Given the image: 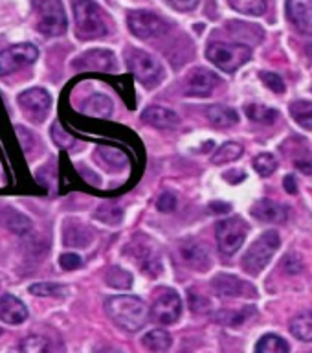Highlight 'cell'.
<instances>
[{
    "instance_id": "22",
    "label": "cell",
    "mask_w": 312,
    "mask_h": 353,
    "mask_svg": "<svg viewBox=\"0 0 312 353\" xmlns=\"http://www.w3.org/2000/svg\"><path fill=\"white\" fill-rule=\"evenodd\" d=\"M291 333L298 341L312 342V311H303L291 320Z\"/></svg>"
},
{
    "instance_id": "2",
    "label": "cell",
    "mask_w": 312,
    "mask_h": 353,
    "mask_svg": "<svg viewBox=\"0 0 312 353\" xmlns=\"http://www.w3.org/2000/svg\"><path fill=\"white\" fill-rule=\"evenodd\" d=\"M74 13H76L77 35L81 39H98L109 33L107 13L94 0H76Z\"/></svg>"
},
{
    "instance_id": "33",
    "label": "cell",
    "mask_w": 312,
    "mask_h": 353,
    "mask_svg": "<svg viewBox=\"0 0 312 353\" xmlns=\"http://www.w3.org/2000/svg\"><path fill=\"white\" fill-rule=\"evenodd\" d=\"M253 313H256L253 307H245L241 309V311H226V313L220 314L219 319L220 322H225L226 325H239L242 324V322H247Z\"/></svg>"
},
{
    "instance_id": "35",
    "label": "cell",
    "mask_w": 312,
    "mask_h": 353,
    "mask_svg": "<svg viewBox=\"0 0 312 353\" xmlns=\"http://www.w3.org/2000/svg\"><path fill=\"white\" fill-rule=\"evenodd\" d=\"M259 77H261V81H263L264 85L272 90V92L275 94L285 92V83H283V79H281L278 74H274V72H261Z\"/></svg>"
},
{
    "instance_id": "25",
    "label": "cell",
    "mask_w": 312,
    "mask_h": 353,
    "mask_svg": "<svg viewBox=\"0 0 312 353\" xmlns=\"http://www.w3.org/2000/svg\"><path fill=\"white\" fill-rule=\"evenodd\" d=\"M256 353H291L289 344H287L280 335H264L259 339Z\"/></svg>"
},
{
    "instance_id": "12",
    "label": "cell",
    "mask_w": 312,
    "mask_h": 353,
    "mask_svg": "<svg viewBox=\"0 0 312 353\" xmlns=\"http://www.w3.org/2000/svg\"><path fill=\"white\" fill-rule=\"evenodd\" d=\"M74 68L83 72H114L116 55L109 50H90L77 57Z\"/></svg>"
},
{
    "instance_id": "44",
    "label": "cell",
    "mask_w": 312,
    "mask_h": 353,
    "mask_svg": "<svg viewBox=\"0 0 312 353\" xmlns=\"http://www.w3.org/2000/svg\"><path fill=\"white\" fill-rule=\"evenodd\" d=\"M305 52H307V55H309V59L312 61V44H309L307 46V50H305Z\"/></svg>"
},
{
    "instance_id": "27",
    "label": "cell",
    "mask_w": 312,
    "mask_h": 353,
    "mask_svg": "<svg viewBox=\"0 0 312 353\" xmlns=\"http://www.w3.org/2000/svg\"><path fill=\"white\" fill-rule=\"evenodd\" d=\"M242 154V145L237 142H226L222 143L217 151H215L211 162L214 164H226V162H233Z\"/></svg>"
},
{
    "instance_id": "3",
    "label": "cell",
    "mask_w": 312,
    "mask_h": 353,
    "mask_svg": "<svg viewBox=\"0 0 312 353\" xmlns=\"http://www.w3.org/2000/svg\"><path fill=\"white\" fill-rule=\"evenodd\" d=\"M280 245L281 239L278 232H264L263 236L250 245V248L245 254V258H242V269L247 270L248 274H259L270 263V259H272L275 250L280 248Z\"/></svg>"
},
{
    "instance_id": "42",
    "label": "cell",
    "mask_w": 312,
    "mask_h": 353,
    "mask_svg": "<svg viewBox=\"0 0 312 353\" xmlns=\"http://www.w3.org/2000/svg\"><path fill=\"white\" fill-rule=\"evenodd\" d=\"M294 165H296V168L300 171H303V173H307V175H312V160L298 159L296 162H294Z\"/></svg>"
},
{
    "instance_id": "40",
    "label": "cell",
    "mask_w": 312,
    "mask_h": 353,
    "mask_svg": "<svg viewBox=\"0 0 312 353\" xmlns=\"http://www.w3.org/2000/svg\"><path fill=\"white\" fill-rule=\"evenodd\" d=\"M167 4L178 11H193L198 6V0H167Z\"/></svg>"
},
{
    "instance_id": "24",
    "label": "cell",
    "mask_w": 312,
    "mask_h": 353,
    "mask_svg": "<svg viewBox=\"0 0 312 353\" xmlns=\"http://www.w3.org/2000/svg\"><path fill=\"white\" fill-rule=\"evenodd\" d=\"M143 346L154 353H162L169 350L171 346V335L165 330H153L149 331L147 335L142 339Z\"/></svg>"
},
{
    "instance_id": "18",
    "label": "cell",
    "mask_w": 312,
    "mask_h": 353,
    "mask_svg": "<svg viewBox=\"0 0 312 353\" xmlns=\"http://www.w3.org/2000/svg\"><path fill=\"white\" fill-rule=\"evenodd\" d=\"M252 215L264 223H285L289 217V210L283 204L274 203L270 199H261L252 206Z\"/></svg>"
},
{
    "instance_id": "17",
    "label": "cell",
    "mask_w": 312,
    "mask_h": 353,
    "mask_svg": "<svg viewBox=\"0 0 312 353\" xmlns=\"http://www.w3.org/2000/svg\"><path fill=\"white\" fill-rule=\"evenodd\" d=\"M287 13L294 26L305 33H312V0H289Z\"/></svg>"
},
{
    "instance_id": "5",
    "label": "cell",
    "mask_w": 312,
    "mask_h": 353,
    "mask_svg": "<svg viewBox=\"0 0 312 353\" xmlns=\"http://www.w3.org/2000/svg\"><path fill=\"white\" fill-rule=\"evenodd\" d=\"M127 65L132 76L147 88H153L164 79V66L153 55L145 54L142 50H131L127 55Z\"/></svg>"
},
{
    "instance_id": "9",
    "label": "cell",
    "mask_w": 312,
    "mask_h": 353,
    "mask_svg": "<svg viewBox=\"0 0 312 353\" xmlns=\"http://www.w3.org/2000/svg\"><path fill=\"white\" fill-rule=\"evenodd\" d=\"M127 24H129L132 35H136L138 39H145V41L162 37L169 28L164 19H160L151 11H131L127 15Z\"/></svg>"
},
{
    "instance_id": "26",
    "label": "cell",
    "mask_w": 312,
    "mask_h": 353,
    "mask_svg": "<svg viewBox=\"0 0 312 353\" xmlns=\"http://www.w3.org/2000/svg\"><path fill=\"white\" fill-rule=\"evenodd\" d=\"M291 114L298 125L312 129V101H294L291 105Z\"/></svg>"
},
{
    "instance_id": "36",
    "label": "cell",
    "mask_w": 312,
    "mask_h": 353,
    "mask_svg": "<svg viewBox=\"0 0 312 353\" xmlns=\"http://www.w3.org/2000/svg\"><path fill=\"white\" fill-rule=\"evenodd\" d=\"M96 217L103 219V223H109V225H118L121 223V210L118 206H101L96 212Z\"/></svg>"
},
{
    "instance_id": "10",
    "label": "cell",
    "mask_w": 312,
    "mask_h": 353,
    "mask_svg": "<svg viewBox=\"0 0 312 353\" xmlns=\"http://www.w3.org/2000/svg\"><path fill=\"white\" fill-rule=\"evenodd\" d=\"M151 314L158 324H175L182 314V300L178 292L173 291V289H164L158 294V298L154 300Z\"/></svg>"
},
{
    "instance_id": "31",
    "label": "cell",
    "mask_w": 312,
    "mask_h": 353,
    "mask_svg": "<svg viewBox=\"0 0 312 353\" xmlns=\"http://www.w3.org/2000/svg\"><path fill=\"white\" fill-rule=\"evenodd\" d=\"M21 353H48V341L41 335H30L21 342Z\"/></svg>"
},
{
    "instance_id": "7",
    "label": "cell",
    "mask_w": 312,
    "mask_h": 353,
    "mask_svg": "<svg viewBox=\"0 0 312 353\" xmlns=\"http://www.w3.org/2000/svg\"><path fill=\"white\" fill-rule=\"evenodd\" d=\"M68 21H66L65 8L61 0H43L39 8L37 30L46 37H57L66 32Z\"/></svg>"
},
{
    "instance_id": "8",
    "label": "cell",
    "mask_w": 312,
    "mask_h": 353,
    "mask_svg": "<svg viewBox=\"0 0 312 353\" xmlns=\"http://www.w3.org/2000/svg\"><path fill=\"white\" fill-rule=\"evenodd\" d=\"M39 57V50L30 43L13 44L0 52V76H8L17 70L33 65Z\"/></svg>"
},
{
    "instance_id": "15",
    "label": "cell",
    "mask_w": 312,
    "mask_h": 353,
    "mask_svg": "<svg viewBox=\"0 0 312 353\" xmlns=\"http://www.w3.org/2000/svg\"><path fill=\"white\" fill-rule=\"evenodd\" d=\"M219 83V77L211 74L209 70H195L187 77V96H195V98H206L214 92L215 85Z\"/></svg>"
},
{
    "instance_id": "41",
    "label": "cell",
    "mask_w": 312,
    "mask_h": 353,
    "mask_svg": "<svg viewBox=\"0 0 312 353\" xmlns=\"http://www.w3.org/2000/svg\"><path fill=\"white\" fill-rule=\"evenodd\" d=\"M209 210H211L214 214H228L231 210V206L228 203H211L209 204Z\"/></svg>"
},
{
    "instance_id": "38",
    "label": "cell",
    "mask_w": 312,
    "mask_h": 353,
    "mask_svg": "<svg viewBox=\"0 0 312 353\" xmlns=\"http://www.w3.org/2000/svg\"><path fill=\"white\" fill-rule=\"evenodd\" d=\"M281 265H283V269H285L289 274H300L303 270V261L298 254H287L285 258H283V261H281Z\"/></svg>"
},
{
    "instance_id": "39",
    "label": "cell",
    "mask_w": 312,
    "mask_h": 353,
    "mask_svg": "<svg viewBox=\"0 0 312 353\" xmlns=\"http://www.w3.org/2000/svg\"><path fill=\"white\" fill-rule=\"evenodd\" d=\"M59 265L65 270H74V269H77L79 265H81V258H79V256L74 252H65V254H61Z\"/></svg>"
},
{
    "instance_id": "37",
    "label": "cell",
    "mask_w": 312,
    "mask_h": 353,
    "mask_svg": "<svg viewBox=\"0 0 312 353\" xmlns=\"http://www.w3.org/2000/svg\"><path fill=\"white\" fill-rule=\"evenodd\" d=\"M176 204H178V199H176L175 193L164 192L162 195H160L156 206H158L160 212H164V214H171V212H175Z\"/></svg>"
},
{
    "instance_id": "19",
    "label": "cell",
    "mask_w": 312,
    "mask_h": 353,
    "mask_svg": "<svg viewBox=\"0 0 312 353\" xmlns=\"http://www.w3.org/2000/svg\"><path fill=\"white\" fill-rule=\"evenodd\" d=\"M142 120L149 125L156 127V129H175L180 123V118L176 114L175 110L165 109V107H149V109L143 110Z\"/></svg>"
},
{
    "instance_id": "13",
    "label": "cell",
    "mask_w": 312,
    "mask_h": 353,
    "mask_svg": "<svg viewBox=\"0 0 312 353\" xmlns=\"http://www.w3.org/2000/svg\"><path fill=\"white\" fill-rule=\"evenodd\" d=\"M182 261L195 270H208L209 269V252L208 248L204 247L202 243L195 241V239H187L178 247Z\"/></svg>"
},
{
    "instance_id": "1",
    "label": "cell",
    "mask_w": 312,
    "mask_h": 353,
    "mask_svg": "<svg viewBox=\"0 0 312 353\" xmlns=\"http://www.w3.org/2000/svg\"><path fill=\"white\" fill-rule=\"evenodd\" d=\"M105 311L116 325H120L121 330L129 331V333L142 330L149 319L147 303L138 296H131V294L109 298L105 302Z\"/></svg>"
},
{
    "instance_id": "28",
    "label": "cell",
    "mask_w": 312,
    "mask_h": 353,
    "mask_svg": "<svg viewBox=\"0 0 312 353\" xmlns=\"http://www.w3.org/2000/svg\"><path fill=\"white\" fill-rule=\"evenodd\" d=\"M228 4L245 15H263L267 11V0H228Z\"/></svg>"
},
{
    "instance_id": "11",
    "label": "cell",
    "mask_w": 312,
    "mask_h": 353,
    "mask_svg": "<svg viewBox=\"0 0 312 353\" xmlns=\"http://www.w3.org/2000/svg\"><path fill=\"white\" fill-rule=\"evenodd\" d=\"M50 103H52L50 94L41 87L28 88V90L19 94V105H21V109L37 121H41L44 116L48 114Z\"/></svg>"
},
{
    "instance_id": "29",
    "label": "cell",
    "mask_w": 312,
    "mask_h": 353,
    "mask_svg": "<svg viewBox=\"0 0 312 353\" xmlns=\"http://www.w3.org/2000/svg\"><path fill=\"white\" fill-rule=\"evenodd\" d=\"M98 157L103 160V164L107 165V168H110V170H121V168H125L127 164V157L121 153L120 149L99 148Z\"/></svg>"
},
{
    "instance_id": "21",
    "label": "cell",
    "mask_w": 312,
    "mask_h": 353,
    "mask_svg": "<svg viewBox=\"0 0 312 353\" xmlns=\"http://www.w3.org/2000/svg\"><path fill=\"white\" fill-rule=\"evenodd\" d=\"M206 116H208L209 123L219 127V129L233 127L239 121V114L233 109H230V107H226V105H211Z\"/></svg>"
},
{
    "instance_id": "30",
    "label": "cell",
    "mask_w": 312,
    "mask_h": 353,
    "mask_svg": "<svg viewBox=\"0 0 312 353\" xmlns=\"http://www.w3.org/2000/svg\"><path fill=\"white\" fill-rule=\"evenodd\" d=\"M105 278H107V283L110 287H116V289H127L132 283V276L120 267H112Z\"/></svg>"
},
{
    "instance_id": "6",
    "label": "cell",
    "mask_w": 312,
    "mask_h": 353,
    "mask_svg": "<svg viewBox=\"0 0 312 353\" xmlns=\"http://www.w3.org/2000/svg\"><path fill=\"white\" fill-rule=\"evenodd\" d=\"M248 230L250 228L241 217L219 221L217 228H215V236H217V245H219L220 252L226 254V256H233L242 247V243L248 236Z\"/></svg>"
},
{
    "instance_id": "14",
    "label": "cell",
    "mask_w": 312,
    "mask_h": 353,
    "mask_svg": "<svg viewBox=\"0 0 312 353\" xmlns=\"http://www.w3.org/2000/svg\"><path fill=\"white\" fill-rule=\"evenodd\" d=\"M214 289L220 296H256V289L248 281L230 274H219L214 280Z\"/></svg>"
},
{
    "instance_id": "20",
    "label": "cell",
    "mask_w": 312,
    "mask_h": 353,
    "mask_svg": "<svg viewBox=\"0 0 312 353\" xmlns=\"http://www.w3.org/2000/svg\"><path fill=\"white\" fill-rule=\"evenodd\" d=\"M81 112L92 118H109L112 114V99L105 94H92L83 101Z\"/></svg>"
},
{
    "instance_id": "43",
    "label": "cell",
    "mask_w": 312,
    "mask_h": 353,
    "mask_svg": "<svg viewBox=\"0 0 312 353\" xmlns=\"http://www.w3.org/2000/svg\"><path fill=\"white\" fill-rule=\"evenodd\" d=\"M283 186H285L287 192L292 193V195H294V193H298L296 179H294V176H292V175H287V176H285V181H283Z\"/></svg>"
},
{
    "instance_id": "45",
    "label": "cell",
    "mask_w": 312,
    "mask_h": 353,
    "mask_svg": "<svg viewBox=\"0 0 312 353\" xmlns=\"http://www.w3.org/2000/svg\"><path fill=\"white\" fill-rule=\"evenodd\" d=\"M0 336H2V330H0Z\"/></svg>"
},
{
    "instance_id": "32",
    "label": "cell",
    "mask_w": 312,
    "mask_h": 353,
    "mask_svg": "<svg viewBox=\"0 0 312 353\" xmlns=\"http://www.w3.org/2000/svg\"><path fill=\"white\" fill-rule=\"evenodd\" d=\"M253 168H256V171H258L261 176H270L275 170H278V160H275L272 154L263 153L253 159Z\"/></svg>"
},
{
    "instance_id": "34",
    "label": "cell",
    "mask_w": 312,
    "mask_h": 353,
    "mask_svg": "<svg viewBox=\"0 0 312 353\" xmlns=\"http://www.w3.org/2000/svg\"><path fill=\"white\" fill-rule=\"evenodd\" d=\"M30 292L35 294V296H61L65 292V287L57 285V283H35V285H30Z\"/></svg>"
},
{
    "instance_id": "4",
    "label": "cell",
    "mask_w": 312,
    "mask_h": 353,
    "mask_svg": "<svg viewBox=\"0 0 312 353\" xmlns=\"http://www.w3.org/2000/svg\"><path fill=\"white\" fill-rule=\"evenodd\" d=\"M208 59L222 72H236L252 57V50L247 44L211 43L206 50Z\"/></svg>"
},
{
    "instance_id": "16",
    "label": "cell",
    "mask_w": 312,
    "mask_h": 353,
    "mask_svg": "<svg viewBox=\"0 0 312 353\" xmlns=\"http://www.w3.org/2000/svg\"><path fill=\"white\" fill-rule=\"evenodd\" d=\"M28 319L26 305L15 298L13 294H2L0 296V320L6 324L17 325L22 324Z\"/></svg>"
},
{
    "instance_id": "23",
    "label": "cell",
    "mask_w": 312,
    "mask_h": 353,
    "mask_svg": "<svg viewBox=\"0 0 312 353\" xmlns=\"http://www.w3.org/2000/svg\"><path fill=\"white\" fill-rule=\"evenodd\" d=\"M245 112H247V116L252 121L267 123V125L274 123V121L280 118V112H278V110L272 109V107H267V105L263 103H248L247 107H245Z\"/></svg>"
}]
</instances>
